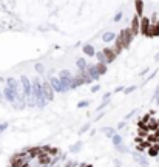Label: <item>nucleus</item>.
Returning a JSON list of instances; mask_svg holds the SVG:
<instances>
[{
  "instance_id": "1a4fd4ad",
  "label": "nucleus",
  "mask_w": 159,
  "mask_h": 167,
  "mask_svg": "<svg viewBox=\"0 0 159 167\" xmlns=\"http://www.w3.org/2000/svg\"><path fill=\"white\" fill-rule=\"evenodd\" d=\"M147 36H150V37H154V36H159V23H158V25H154V23H151V26H150V29H148V33H147Z\"/></svg>"
},
{
  "instance_id": "f03ea898",
  "label": "nucleus",
  "mask_w": 159,
  "mask_h": 167,
  "mask_svg": "<svg viewBox=\"0 0 159 167\" xmlns=\"http://www.w3.org/2000/svg\"><path fill=\"white\" fill-rule=\"evenodd\" d=\"M133 36H134V33L131 31V28H127V29H124V31L120 33V37H122V40H124V45H125V48L131 43V39H133Z\"/></svg>"
},
{
  "instance_id": "dca6fc26",
  "label": "nucleus",
  "mask_w": 159,
  "mask_h": 167,
  "mask_svg": "<svg viewBox=\"0 0 159 167\" xmlns=\"http://www.w3.org/2000/svg\"><path fill=\"white\" fill-rule=\"evenodd\" d=\"M96 70H97V73H99V74H104L105 71H107V67H105V63H97Z\"/></svg>"
},
{
  "instance_id": "a211bd4d",
  "label": "nucleus",
  "mask_w": 159,
  "mask_h": 167,
  "mask_svg": "<svg viewBox=\"0 0 159 167\" xmlns=\"http://www.w3.org/2000/svg\"><path fill=\"white\" fill-rule=\"evenodd\" d=\"M113 142H114L116 146H120V142H122V139H120V136H113Z\"/></svg>"
},
{
  "instance_id": "2eb2a0df",
  "label": "nucleus",
  "mask_w": 159,
  "mask_h": 167,
  "mask_svg": "<svg viewBox=\"0 0 159 167\" xmlns=\"http://www.w3.org/2000/svg\"><path fill=\"white\" fill-rule=\"evenodd\" d=\"M97 59H99V62L100 63H105V62H108V60H107V56H105V53L104 51H100V53H97Z\"/></svg>"
},
{
  "instance_id": "7ed1b4c3",
  "label": "nucleus",
  "mask_w": 159,
  "mask_h": 167,
  "mask_svg": "<svg viewBox=\"0 0 159 167\" xmlns=\"http://www.w3.org/2000/svg\"><path fill=\"white\" fill-rule=\"evenodd\" d=\"M104 53H105V56H107V60L108 62H111V60L116 59V56H117V53L119 51H117L116 48H105Z\"/></svg>"
},
{
  "instance_id": "f8f14e48",
  "label": "nucleus",
  "mask_w": 159,
  "mask_h": 167,
  "mask_svg": "<svg viewBox=\"0 0 159 167\" xmlns=\"http://www.w3.org/2000/svg\"><path fill=\"white\" fill-rule=\"evenodd\" d=\"M102 39H104V42H111V40L116 39V34L114 33H105Z\"/></svg>"
},
{
  "instance_id": "6ab92c4d",
  "label": "nucleus",
  "mask_w": 159,
  "mask_h": 167,
  "mask_svg": "<svg viewBox=\"0 0 159 167\" xmlns=\"http://www.w3.org/2000/svg\"><path fill=\"white\" fill-rule=\"evenodd\" d=\"M120 19H122V13H117V14H116V17H114V22H119Z\"/></svg>"
},
{
  "instance_id": "ddd939ff",
  "label": "nucleus",
  "mask_w": 159,
  "mask_h": 167,
  "mask_svg": "<svg viewBox=\"0 0 159 167\" xmlns=\"http://www.w3.org/2000/svg\"><path fill=\"white\" fill-rule=\"evenodd\" d=\"M84 53L85 54H88V56H94L96 53H94V48L91 47V45H85L84 47Z\"/></svg>"
},
{
  "instance_id": "39448f33",
  "label": "nucleus",
  "mask_w": 159,
  "mask_h": 167,
  "mask_svg": "<svg viewBox=\"0 0 159 167\" xmlns=\"http://www.w3.org/2000/svg\"><path fill=\"white\" fill-rule=\"evenodd\" d=\"M42 85H43V94H45V98H47V99H53V98H54V94H53L51 84H42Z\"/></svg>"
},
{
  "instance_id": "9d476101",
  "label": "nucleus",
  "mask_w": 159,
  "mask_h": 167,
  "mask_svg": "<svg viewBox=\"0 0 159 167\" xmlns=\"http://www.w3.org/2000/svg\"><path fill=\"white\" fill-rule=\"evenodd\" d=\"M77 67H79V70L82 71V73H85L88 68H86V62H85V59H77Z\"/></svg>"
},
{
  "instance_id": "6e6552de",
  "label": "nucleus",
  "mask_w": 159,
  "mask_h": 167,
  "mask_svg": "<svg viewBox=\"0 0 159 167\" xmlns=\"http://www.w3.org/2000/svg\"><path fill=\"white\" fill-rule=\"evenodd\" d=\"M51 87L56 90V92H63V87H62V82H60V79H51Z\"/></svg>"
},
{
  "instance_id": "9b49d317",
  "label": "nucleus",
  "mask_w": 159,
  "mask_h": 167,
  "mask_svg": "<svg viewBox=\"0 0 159 167\" xmlns=\"http://www.w3.org/2000/svg\"><path fill=\"white\" fill-rule=\"evenodd\" d=\"M158 153H159V144L151 146L150 150H148V155H150V156H158Z\"/></svg>"
},
{
  "instance_id": "f257e3e1",
  "label": "nucleus",
  "mask_w": 159,
  "mask_h": 167,
  "mask_svg": "<svg viewBox=\"0 0 159 167\" xmlns=\"http://www.w3.org/2000/svg\"><path fill=\"white\" fill-rule=\"evenodd\" d=\"M33 96L37 99V102H39L40 105H43V85H40V82H34L33 85Z\"/></svg>"
},
{
  "instance_id": "0eeeda50",
  "label": "nucleus",
  "mask_w": 159,
  "mask_h": 167,
  "mask_svg": "<svg viewBox=\"0 0 159 167\" xmlns=\"http://www.w3.org/2000/svg\"><path fill=\"white\" fill-rule=\"evenodd\" d=\"M150 26H151V22L147 17H142V20H141V31L144 34H147L148 33V29H150Z\"/></svg>"
},
{
  "instance_id": "4468645a",
  "label": "nucleus",
  "mask_w": 159,
  "mask_h": 167,
  "mask_svg": "<svg viewBox=\"0 0 159 167\" xmlns=\"http://www.w3.org/2000/svg\"><path fill=\"white\" fill-rule=\"evenodd\" d=\"M136 11H138L139 16L142 14V11H144V3H142V0H136Z\"/></svg>"
},
{
  "instance_id": "20e7f679",
  "label": "nucleus",
  "mask_w": 159,
  "mask_h": 167,
  "mask_svg": "<svg viewBox=\"0 0 159 167\" xmlns=\"http://www.w3.org/2000/svg\"><path fill=\"white\" fill-rule=\"evenodd\" d=\"M22 85H23V92L26 96H33V88H31V84L26 77H22Z\"/></svg>"
},
{
  "instance_id": "412c9836",
  "label": "nucleus",
  "mask_w": 159,
  "mask_h": 167,
  "mask_svg": "<svg viewBox=\"0 0 159 167\" xmlns=\"http://www.w3.org/2000/svg\"><path fill=\"white\" fill-rule=\"evenodd\" d=\"M82 167H91V166H90V164H84V166H82Z\"/></svg>"
},
{
  "instance_id": "4be33fe9",
  "label": "nucleus",
  "mask_w": 159,
  "mask_h": 167,
  "mask_svg": "<svg viewBox=\"0 0 159 167\" xmlns=\"http://www.w3.org/2000/svg\"><path fill=\"white\" fill-rule=\"evenodd\" d=\"M156 60H159V54H158V56H156Z\"/></svg>"
},
{
  "instance_id": "aec40b11",
  "label": "nucleus",
  "mask_w": 159,
  "mask_h": 167,
  "mask_svg": "<svg viewBox=\"0 0 159 167\" xmlns=\"http://www.w3.org/2000/svg\"><path fill=\"white\" fill-rule=\"evenodd\" d=\"M36 70L42 73V71H43V65H40V63H39V65H36Z\"/></svg>"
},
{
  "instance_id": "f3484780",
  "label": "nucleus",
  "mask_w": 159,
  "mask_h": 167,
  "mask_svg": "<svg viewBox=\"0 0 159 167\" xmlns=\"http://www.w3.org/2000/svg\"><path fill=\"white\" fill-rule=\"evenodd\" d=\"M134 159H136L138 162H141L142 166H147V164H148V162H147V159L144 158V156H141V155H134Z\"/></svg>"
},
{
  "instance_id": "423d86ee",
  "label": "nucleus",
  "mask_w": 159,
  "mask_h": 167,
  "mask_svg": "<svg viewBox=\"0 0 159 167\" xmlns=\"http://www.w3.org/2000/svg\"><path fill=\"white\" fill-rule=\"evenodd\" d=\"M131 31L134 33V36L141 31V22H139V17L138 16L133 17V20H131Z\"/></svg>"
}]
</instances>
